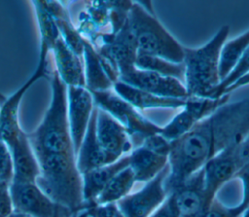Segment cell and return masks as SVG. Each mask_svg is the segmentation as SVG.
Instances as JSON below:
<instances>
[{
    "label": "cell",
    "mask_w": 249,
    "mask_h": 217,
    "mask_svg": "<svg viewBox=\"0 0 249 217\" xmlns=\"http://www.w3.org/2000/svg\"><path fill=\"white\" fill-rule=\"evenodd\" d=\"M114 91L132 105L135 109L146 110L155 108H169L176 109L185 105L187 98H170L161 97L153 93L138 90L121 81H117L113 84Z\"/></svg>",
    "instance_id": "d6986e66"
},
{
    "label": "cell",
    "mask_w": 249,
    "mask_h": 217,
    "mask_svg": "<svg viewBox=\"0 0 249 217\" xmlns=\"http://www.w3.org/2000/svg\"><path fill=\"white\" fill-rule=\"evenodd\" d=\"M119 81L138 90L161 97L187 98L188 93L182 82L158 73L132 68L120 75Z\"/></svg>",
    "instance_id": "7c38bea8"
},
{
    "label": "cell",
    "mask_w": 249,
    "mask_h": 217,
    "mask_svg": "<svg viewBox=\"0 0 249 217\" xmlns=\"http://www.w3.org/2000/svg\"><path fill=\"white\" fill-rule=\"evenodd\" d=\"M9 217H30L28 215H25V214H22V213H18V212H13Z\"/></svg>",
    "instance_id": "d590c367"
},
{
    "label": "cell",
    "mask_w": 249,
    "mask_h": 217,
    "mask_svg": "<svg viewBox=\"0 0 249 217\" xmlns=\"http://www.w3.org/2000/svg\"><path fill=\"white\" fill-rule=\"evenodd\" d=\"M135 183L136 181L132 170L129 166L125 167L107 184L93 204L118 202L131 193Z\"/></svg>",
    "instance_id": "7402d4cb"
},
{
    "label": "cell",
    "mask_w": 249,
    "mask_h": 217,
    "mask_svg": "<svg viewBox=\"0 0 249 217\" xmlns=\"http://www.w3.org/2000/svg\"><path fill=\"white\" fill-rule=\"evenodd\" d=\"M249 47V29L238 37L226 41L220 52L219 75L221 82L231 72Z\"/></svg>",
    "instance_id": "603a6c76"
},
{
    "label": "cell",
    "mask_w": 249,
    "mask_h": 217,
    "mask_svg": "<svg viewBox=\"0 0 249 217\" xmlns=\"http://www.w3.org/2000/svg\"><path fill=\"white\" fill-rule=\"evenodd\" d=\"M170 196L179 217H201L209 205L204 188L203 169L193 174Z\"/></svg>",
    "instance_id": "4fadbf2b"
},
{
    "label": "cell",
    "mask_w": 249,
    "mask_h": 217,
    "mask_svg": "<svg viewBox=\"0 0 249 217\" xmlns=\"http://www.w3.org/2000/svg\"><path fill=\"white\" fill-rule=\"evenodd\" d=\"M249 133V99L222 105L198 122L187 133L171 142L168 174L164 180L167 195L203 168L215 155L240 143Z\"/></svg>",
    "instance_id": "7a4b0ae2"
},
{
    "label": "cell",
    "mask_w": 249,
    "mask_h": 217,
    "mask_svg": "<svg viewBox=\"0 0 249 217\" xmlns=\"http://www.w3.org/2000/svg\"><path fill=\"white\" fill-rule=\"evenodd\" d=\"M249 73V47L242 54L231 72L219 84V86L210 93L208 98H220L225 95L226 90L236 83L239 79Z\"/></svg>",
    "instance_id": "484cf974"
},
{
    "label": "cell",
    "mask_w": 249,
    "mask_h": 217,
    "mask_svg": "<svg viewBox=\"0 0 249 217\" xmlns=\"http://www.w3.org/2000/svg\"><path fill=\"white\" fill-rule=\"evenodd\" d=\"M10 194L15 212L30 217H71L74 215L54 202L36 182L12 181Z\"/></svg>",
    "instance_id": "8992f818"
},
{
    "label": "cell",
    "mask_w": 249,
    "mask_h": 217,
    "mask_svg": "<svg viewBox=\"0 0 249 217\" xmlns=\"http://www.w3.org/2000/svg\"><path fill=\"white\" fill-rule=\"evenodd\" d=\"M141 145L145 146L146 148H148L156 153L168 156L169 152H170L171 142H169L163 136H161L160 133H158V134H154V135H151V136L145 138L142 141Z\"/></svg>",
    "instance_id": "f546056e"
},
{
    "label": "cell",
    "mask_w": 249,
    "mask_h": 217,
    "mask_svg": "<svg viewBox=\"0 0 249 217\" xmlns=\"http://www.w3.org/2000/svg\"><path fill=\"white\" fill-rule=\"evenodd\" d=\"M96 136L102 148L116 159L129 154L133 149L126 129L99 108H97L96 115Z\"/></svg>",
    "instance_id": "5bb4252c"
},
{
    "label": "cell",
    "mask_w": 249,
    "mask_h": 217,
    "mask_svg": "<svg viewBox=\"0 0 249 217\" xmlns=\"http://www.w3.org/2000/svg\"><path fill=\"white\" fill-rule=\"evenodd\" d=\"M85 210L89 217H124L117 202L92 204L88 206Z\"/></svg>",
    "instance_id": "f1b7e54d"
},
{
    "label": "cell",
    "mask_w": 249,
    "mask_h": 217,
    "mask_svg": "<svg viewBox=\"0 0 249 217\" xmlns=\"http://www.w3.org/2000/svg\"><path fill=\"white\" fill-rule=\"evenodd\" d=\"M90 93L94 105L118 121L126 129L131 141L136 140L137 146L141 145L145 138L160 133L161 127L142 116L137 109L118 95L113 89L90 91Z\"/></svg>",
    "instance_id": "5b68a950"
},
{
    "label": "cell",
    "mask_w": 249,
    "mask_h": 217,
    "mask_svg": "<svg viewBox=\"0 0 249 217\" xmlns=\"http://www.w3.org/2000/svg\"><path fill=\"white\" fill-rule=\"evenodd\" d=\"M242 217H249V206L246 208V210L243 212Z\"/></svg>",
    "instance_id": "8d00e7d4"
},
{
    "label": "cell",
    "mask_w": 249,
    "mask_h": 217,
    "mask_svg": "<svg viewBox=\"0 0 249 217\" xmlns=\"http://www.w3.org/2000/svg\"><path fill=\"white\" fill-rule=\"evenodd\" d=\"M14 212L10 184L0 182V217H9Z\"/></svg>",
    "instance_id": "4dcf8cb0"
},
{
    "label": "cell",
    "mask_w": 249,
    "mask_h": 217,
    "mask_svg": "<svg viewBox=\"0 0 249 217\" xmlns=\"http://www.w3.org/2000/svg\"><path fill=\"white\" fill-rule=\"evenodd\" d=\"M128 157V166L134 174L136 183L149 182L168 165V156L156 153L143 145L132 149Z\"/></svg>",
    "instance_id": "ffe728a7"
},
{
    "label": "cell",
    "mask_w": 249,
    "mask_h": 217,
    "mask_svg": "<svg viewBox=\"0 0 249 217\" xmlns=\"http://www.w3.org/2000/svg\"><path fill=\"white\" fill-rule=\"evenodd\" d=\"M94 107L93 97L87 88L67 87V120L76 155Z\"/></svg>",
    "instance_id": "8fae6325"
},
{
    "label": "cell",
    "mask_w": 249,
    "mask_h": 217,
    "mask_svg": "<svg viewBox=\"0 0 249 217\" xmlns=\"http://www.w3.org/2000/svg\"><path fill=\"white\" fill-rule=\"evenodd\" d=\"M135 67L142 70L152 71L165 77L177 79L184 84L185 69L183 62L175 63L158 56L137 54Z\"/></svg>",
    "instance_id": "cb8c5ba5"
},
{
    "label": "cell",
    "mask_w": 249,
    "mask_h": 217,
    "mask_svg": "<svg viewBox=\"0 0 249 217\" xmlns=\"http://www.w3.org/2000/svg\"><path fill=\"white\" fill-rule=\"evenodd\" d=\"M244 211L239 204L227 206L214 198L201 217H242Z\"/></svg>",
    "instance_id": "4316f807"
},
{
    "label": "cell",
    "mask_w": 249,
    "mask_h": 217,
    "mask_svg": "<svg viewBox=\"0 0 249 217\" xmlns=\"http://www.w3.org/2000/svg\"><path fill=\"white\" fill-rule=\"evenodd\" d=\"M14 178V168L11 153L6 143L0 139V182L11 184Z\"/></svg>",
    "instance_id": "83f0119b"
},
{
    "label": "cell",
    "mask_w": 249,
    "mask_h": 217,
    "mask_svg": "<svg viewBox=\"0 0 249 217\" xmlns=\"http://www.w3.org/2000/svg\"><path fill=\"white\" fill-rule=\"evenodd\" d=\"M248 84H249V73L246 74L245 76H243L241 79H239V80H238L236 83H234L231 87H230V88L226 90L225 94H230V92H231L232 90H236V89H238V88H240V87H242V86L248 85Z\"/></svg>",
    "instance_id": "e575fe53"
},
{
    "label": "cell",
    "mask_w": 249,
    "mask_h": 217,
    "mask_svg": "<svg viewBox=\"0 0 249 217\" xmlns=\"http://www.w3.org/2000/svg\"><path fill=\"white\" fill-rule=\"evenodd\" d=\"M36 18L41 34V43H43L50 51L60 38V33L56 25L54 18L47 9L44 1H33Z\"/></svg>",
    "instance_id": "d4e9b609"
},
{
    "label": "cell",
    "mask_w": 249,
    "mask_h": 217,
    "mask_svg": "<svg viewBox=\"0 0 249 217\" xmlns=\"http://www.w3.org/2000/svg\"><path fill=\"white\" fill-rule=\"evenodd\" d=\"M83 56L86 88L89 91L112 89L113 82L105 71L104 59L88 40H85Z\"/></svg>",
    "instance_id": "44dd1931"
},
{
    "label": "cell",
    "mask_w": 249,
    "mask_h": 217,
    "mask_svg": "<svg viewBox=\"0 0 249 217\" xmlns=\"http://www.w3.org/2000/svg\"><path fill=\"white\" fill-rule=\"evenodd\" d=\"M96 115L97 107L95 106L92 111L86 134L76 155V163L81 174L112 163L119 160L108 154L98 142L96 136Z\"/></svg>",
    "instance_id": "9a60e30c"
},
{
    "label": "cell",
    "mask_w": 249,
    "mask_h": 217,
    "mask_svg": "<svg viewBox=\"0 0 249 217\" xmlns=\"http://www.w3.org/2000/svg\"><path fill=\"white\" fill-rule=\"evenodd\" d=\"M84 211V210H83ZM83 211H81V212H79V213H77V214H74V215H72L71 217H82V212Z\"/></svg>",
    "instance_id": "74e56055"
},
{
    "label": "cell",
    "mask_w": 249,
    "mask_h": 217,
    "mask_svg": "<svg viewBox=\"0 0 249 217\" xmlns=\"http://www.w3.org/2000/svg\"><path fill=\"white\" fill-rule=\"evenodd\" d=\"M40 46L39 62L34 73L16 92L8 97L0 98V139L5 143L22 130L18 121V110L25 92L34 83L48 74L50 50L43 43H40Z\"/></svg>",
    "instance_id": "52a82bcc"
},
{
    "label": "cell",
    "mask_w": 249,
    "mask_h": 217,
    "mask_svg": "<svg viewBox=\"0 0 249 217\" xmlns=\"http://www.w3.org/2000/svg\"><path fill=\"white\" fill-rule=\"evenodd\" d=\"M240 143L232 144L224 149L203 166L204 188L209 203L216 198L219 189L235 178L239 170L247 163L241 155Z\"/></svg>",
    "instance_id": "ba28073f"
},
{
    "label": "cell",
    "mask_w": 249,
    "mask_h": 217,
    "mask_svg": "<svg viewBox=\"0 0 249 217\" xmlns=\"http://www.w3.org/2000/svg\"><path fill=\"white\" fill-rule=\"evenodd\" d=\"M13 161L16 182H36L40 170L27 134L23 129L6 142Z\"/></svg>",
    "instance_id": "2e32d148"
},
{
    "label": "cell",
    "mask_w": 249,
    "mask_h": 217,
    "mask_svg": "<svg viewBox=\"0 0 249 217\" xmlns=\"http://www.w3.org/2000/svg\"><path fill=\"white\" fill-rule=\"evenodd\" d=\"M229 33L230 27L224 25L203 46L196 49L184 47V86L188 97H209L221 83L220 52Z\"/></svg>",
    "instance_id": "3957f363"
},
{
    "label": "cell",
    "mask_w": 249,
    "mask_h": 217,
    "mask_svg": "<svg viewBox=\"0 0 249 217\" xmlns=\"http://www.w3.org/2000/svg\"><path fill=\"white\" fill-rule=\"evenodd\" d=\"M129 165L128 154L116 162L82 174L83 198L86 208L94 203L107 184L123 169Z\"/></svg>",
    "instance_id": "ac0fdd59"
},
{
    "label": "cell",
    "mask_w": 249,
    "mask_h": 217,
    "mask_svg": "<svg viewBox=\"0 0 249 217\" xmlns=\"http://www.w3.org/2000/svg\"><path fill=\"white\" fill-rule=\"evenodd\" d=\"M56 70L60 80L67 87H85V68L82 56L76 54L60 37L52 50Z\"/></svg>",
    "instance_id": "e0dca14e"
},
{
    "label": "cell",
    "mask_w": 249,
    "mask_h": 217,
    "mask_svg": "<svg viewBox=\"0 0 249 217\" xmlns=\"http://www.w3.org/2000/svg\"><path fill=\"white\" fill-rule=\"evenodd\" d=\"M82 217H89V216L86 213V210H84V211L82 212Z\"/></svg>",
    "instance_id": "f35d334b"
},
{
    "label": "cell",
    "mask_w": 249,
    "mask_h": 217,
    "mask_svg": "<svg viewBox=\"0 0 249 217\" xmlns=\"http://www.w3.org/2000/svg\"><path fill=\"white\" fill-rule=\"evenodd\" d=\"M50 83L49 108L38 127L26 134L39 164L37 185L56 203L73 206L83 198V182L67 120V86L55 71Z\"/></svg>",
    "instance_id": "6da1fadb"
},
{
    "label": "cell",
    "mask_w": 249,
    "mask_h": 217,
    "mask_svg": "<svg viewBox=\"0 0 249 217\" xmlns=\"http://www.w3.org/2000/svg\"><path fill=\"white\" fill-rule=\"evenodd\" d=\"M230 94L220 98L208 97H188L183 110L177 114L166 126L161 127L160 135L169 142H172L187 133L198 122L202 121L219 107L226 104Z\"/></svg>",
    "instance_id": "9c48e42d"
},
{
    "label": "cell",
    "mask_w": 249,
    "mask_h": 217,
    "mask_svg": "<svg viewBox=\"0 0 249 217\" xmlns=\"http://www.w3.org/2000/svg\"><path fill=\"white\" fill-rule=\"evenodd\" d=\"M240 151L245 162L249 163V133L240 143Z\"/></svg>",
    "instance_id": "836d02e7"
},
{
    "label": "cell",
    "mask_w": 249,
    "mask_h": 217,
    "mask_svg": "<svg viewBox=\"0 0 249 217\" xmlns=\"http://www.w3.org/2000/svg\"><path fill=\"white\" fill-rule=\"evenodd\" d=\"M150 217H179L172 197L168 195L166 199Z\"/></svg>",
    "instance_id": "d6a6232c"
},
{
    "label": "cell",
    "mask_w": 249,
    "mask_h": 217,
    "mask_svg": "<svg viewBox=\"0 0 249 217\" xmlns=\"http://www.w3.org/2000/svg\"><path fill=\"white\" fill-rule=\"evenodd\" d=\"M127 23L135 40L137 54L158 56L182 63L184 47L161 25L155 15L147 12L137 2H132Z\"/></svg>",
    "instance_id": "277c9868"
},
{
    "label": "cell",
    "mask_w": 249,
    "mask_h": 217,
    "mask_svg": "<svg viewBox=\"0 0 249 217\" xmlns=\"http://www.w3.org/2000/svg\"><path fill=\"white\" fill-rule=\"evenodd\" d=\"M167 174L168 165L141 189L120 199L117 205L124 217H150L168 197L164 188Z\"/></svg>",
    "instance_id": "30bf717a"
},
{
    "label": "cell",
    "mask_w": 249,
    "mask_h": 217,
    "mask_svg": "<svg viewBox=\"0 0 249 217\" xmlns=\"http://www.w3.org/2000/svg\"><path fill=\"white\" fill-rule=\"evenodd\" d=\"M241 180L242 183V199L239 203V205L246 210V208L249 206V163H247L236 174V177Z\"/></svg>",
    "instance_id": "1f68e13d"
}]
</instances>
